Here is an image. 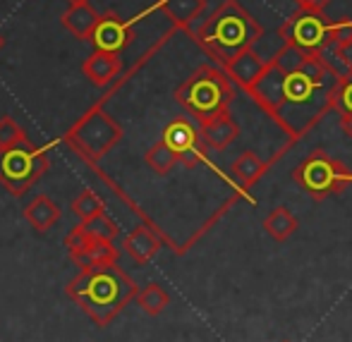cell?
I'll return each instance as SVG.
<instances>
[{"label":"cell","mask_w":352,"mask_h":342,"mask_svg":"<svg viewBox=\"0 0 352 342\" xmlns=\"http://www.w3.org/2000/svg\"><path fill=\"white\" fill-rule=\"evenodd\" d=\"M340 79L343 72L329 56H311L283 43L245 93L280 127L287 137L285 148H290L336 111Z\"/></svg>","instance_id":"obj_1"},{"label":"cell","mask_w":352,"mask_h":342,"mask_svg":"<svg viewBox=\"0 0 352 342\" xmlns=\"http://www.w3.org/2000/svg\"><path fill=\"white\" fill-rule=\"evenodd\" d=\"M65 292L98 328H106L130 301H135L140 287L125 271L118 269V264H103L82 269L67 282Z\"/></svg>","instance_id":"obj_2"},{"label":"cell","mask_w":352,"mask_h":342,"mask_svg":"<svg viewBox=\"0 0 352 342\" xmlns=\"http://www.w3.org/2000/svg\"><path fill=\"white\" fill-rule=\"evenodd\" d=\"M190 36L218 67H223L240 53L254 48L264 36V27L237 0H223L199 27L192 29Z\"/></svg>","instance_id":"obj_3"},{"label":"cell","mask_w":352,"mask_h":342,"mask_svg":"<svg viewBox=\"0 0 352 342\" xmlns=\"http://www.w3.org/2000/svg\"><path fill=\"white\" fill-rule=\"evenodd\" d=\"M173 96H175L177 106L185 108L201 125V122H209L221 113L230 111L235 89H232L230 77L223 72V67L201 65L175 89Z\"/></svg>","instance_id":"obj_4"},{"label":"cell","mask_w":352,"mask_h":342,"mask_svg":"<svg viewBox=\"0 0 352 342\" xmlns=\"http://www.w3.org/2000/svg\"><path fill=\"white\" fill-rule=\"evenodd\" d=\"M122 139V127L111 113L106 111V103L96 101L70 130L63 135V144L70 151L77 153L87 166H91L94 170H101L98 163L101 158L111 151L113 146H118V141Z\"/></svg>","instance_id":"obj_5"},{"label":"cell","mask_w":352,"mask_h":342,"mask_svg":"<svg viewBox=\"0 0 352 342\" xmlns=\"http://www.w3.org/2000/svg\"><path fill=\"white\" fill-rule=\"evenodd\" d=\"M278 36L283 43L300 48L311 56H329L343 38L352 36V19L343 17L338 22H331L324 12H305L297 10L280 24Z\"/></svg>","instance_id":"obj_6"},{"label":"cell","mask_w":352,"mask_h":342,"mask_svg":"<svg viewBox=\"0 0 352 342\" xmlns=\"http://www.w3.org/2000/svg\"><path fill=\"white\" fill-rule=\"evenodd\" d=\"M292 180L311 201H324L348 190L352 185V170L324 148H316L292 170Z\"/></svg>","instance_id":"obj_7"},{"label":"cell","mask_w":352,"mask_h":342,"mask_svg":"<svg viewBox=\"0 0 352 342\" xmlns=\"http://www.w3.org/2000/svg\"><path fill=\"white\" fill-rule=\"evenodd\" d=\"M51 168L46 148L27 141L0 148V185L12 196H24Z\"/></svg>","instance_id":"obj_8"},{"label":"cell","mask_w":352,"mask_h":342,"mask_svg":"<svg viewBox=\"0 0 352 342\" xmlns=\"http://www.w3.org/2000/svg\"><path fill=\"white\" fill-rule=\"evenodd\" d=\"M161 139L177 153L180 163L185 168H190V170L201 166V163H206V151H209V148L201 141L199 127L192 125L187 117H175V120L168 122Z\"/></svg>","instance_id":"obj_9"},{"label":"cell","mask_w":352,"mask_h":342,"mask_svg":"<svg viewBox=\"0 0 352 342\" xmlns=\"http://www.w3.org/2000/svg\"><path fill=\"white\" fill-rule=\"evenodd\" d=\"M135 38V29L127 19H122L120 14L116 12H106L101 14L96 29H94L91 38L89 41L94 43V51H103L111 53V56H120L122 51H127V46Z\"/></svg>","instance_id":"obj_10"},{"label":"cell","mask_w":352,"mask_h":342,"mask_svg":"<svg viewBox=\"0 0 352 342\" xmlns=\"http://www.w3.org/2000/svg\"><path fill=\"white\" fill-rule=\"evenodd\" d=\"M163 244H170L173 251L177 254V244H173V242L153 225L135 227V230L122 240V249H125V254L130 256L135 264H148V261L161 251Z\"/></svg>","instance_id":"obj_11"},{"label":"cell","mask_w":352,"mask_h":342,"mask_svg":"<svg viewBox=\"0 0 352 342\" xmlns=\"http://www.w3.org/2000/svg\"><path fill=\"white\" fill-rule=\"evenodd\" d=\"M82 74L98 89L113 87L122 77L120 56H111L103 51H91V56L82 62Z\"/></svg>","instance_id":"obj_12"},{"label":"cell","mask_w":352,"mask_h":342,"mask_svg":"<svg viewBox=\"0 0 352 342\" xmlns=\"http://www.w3.org/2000/svg\"><path fill=\"white\" fill-rule=\"evenodd\" d=\"M153 10H158L163 17L170 19L175 29H182V32L190 34L195 29L192 24L204 14L206 0H158L153 5Z\"/></svg>","instance_id":"obj_13"},{"label":"cell","mask_w":352,"mask_h":342,"mask_svg":"<svg viewBox=\"0 0 352 342\" xmlns=\"http://www.w3.org/2000/svg\"><path fill=\"white\" fill-rule=\"evenodd\" d=\"M264 67H266V60L254 51V48H250V51L232 58L228 65H223V72L230 77V82L235 84V87H240L242 91H247V89L261 77Z\"/></svg>","instance_id":"obj_14"},{"label":"cell","mask_w":352,"mask_h":342,"mask_svg":"<svg viewBox=\"0 0 352 342\" xmlns=\"http://www.w3.org/2000/svg\"><path fill=\"white\" fill-rule=\"evenodd\" d=\"M201 132V141L206 144L209 151H226L237 137H240V125L232 120L230 111L221 113L218 117H213L209 122H201L199 125Z\"/></svg>","instance_id":"obj_15"},{"label":"cell","mask_w":352,"mask_h":342,"mask_svg":"<svg viewBox=\"0 0 352 342\" xmlns=\"http://www.w3.org/2000/svg\"><path fill=\"white\" fill-rule=\"evenodd\" d=\"M271 166H274V158L266 163V161H261L254 151H242L240 156L235 158V163L230 166V172H232V177L240 182V190L247 192L269 172Z\"/></svg>","instance_id":"obj_16"},{"label":"cell","mask_w":352,"mask_h":342,"mask_svg":"<svg viewBox=\"0 0 352 342\" xmlns=\"http://www.w3.org/2000/svg\"><path fill=\"white\" fill-rule=\"evenodd\" d=\"M98 19H101V14L91 8V3H82V5H70L67 12L60 17V22L74 38H79V41H89L91 34H94V29H96Z\"/></svg>","instance_id":"obj_17"},{"label":"cell","mask_w":352,"mask_h":342,"mask_svg":"<svg viewBox=\"0 0 352 342\" xmlns=\"http://www.w3.org/2000/svg\"><path fill=\"white\" fill-rule=\"evenodd\" d=\"M118 247L113 242H94L89 240L84 247L70 251L72 264H77L79 269H94V266H103V264H118Z\"/></svg>","instance_id":"obj_18"},{"label":"cell","mask_w":352,"mask_h":342,"mask_svg":"<svg viewBox=\"0 0 352 342\" xmlns=\"http://www.w3.org/2000/svg\"><path fill=\"white\" fill-rule=\"evenodd\" d=\"M24 218H27V223L36 232H46V230H51L58 220H60L63 211H60V206L51 199V196L38 194V196H34L27 206H24Z\"/></svg>","instance_id":"obj_19"},{"label":"cell","mask_w":352,"mask_h":342,"mask_svg":"<svg viewBox=\"0 0 352 342\" xmlns=\"http://www.w3.org/2000/svg\"><path fill=\"white\" fill-rule=\"evenodd\" d=\"M297 225H300V223H297V218L292 216V211H290V208H285V206H276L274 211L264 218L266 235H269L271 240H276V242H285L287 237L297 230Z\"/></svg>","instance_id":"obj_20"},{"label":"cell","mask_w":352,"mask_h":342,"mask_svg":"<svg viewBox=\"0 0 352 342\" xmlns=\"http://www.w3.org/2000/svg\"><path fill=\"white\" fill-rule=\"evenodd\" d=\"M77 227L84 232L87 240H94V242H113L118 235H120L118 223L111 220V216H106V213L89 218V220H79Z\"/></svg>","instance_id":"obj_21"},{"label":"cell","mask_w":352,"mask_h":342,"mask_svg":"<svg viewBox=\"0 0 352 342\" xmlns=\"http://www.w3.org/2000/svg\"><path fill=\"white\" fill-rule=\"evenodd\" d=\"M135 301L140 304V309L144 314L148 316H158L166 311V306L170 304V297H168V292L163 290L158 282H148V285H144L140 292H137Z\"/></svg>","instance_id":"obj_22"},{"label":"cell","mask_w":352,"mask_h":342,"mask_svg":"<svg viewBox=\"0 0 352 342\" xmlns=\"http://www.w3.org/2000/svg\"><path fill=\"white\" fill-rule=\"evenodd\" d=\"M144 161H146V166L151 168L156 175H168V172H173V168L180 163V158H177V153L161 139V141H156L144 153Z\"/></svg>","instance_id":"obj_23"},{"label":"cell","mask_w":352,"mask_h":342,"mask_svg":"<svg viewBox=\"0 0 352 342\" xmlns=\"http://www.w3.org/2000/svg\"><path fill=\"white\" fill-rule=\"evenodd\" d=\"M336 113L340 115L345 137L352 139V72H343L338 93H336Z\"/></svg>","instance_id":"obj_24"},{"label":"cell","mask_w":352,"mask_h":342,"mask_svg":"<svg viewBox=\"0 0 352 342\" xmlns=\"http://www.w3.org/2000/svg\"><path fill=\"white\" fill-rule=\"evenodd\" d=\"M72 213L79 218V220H89V218L106 213V204H103V199L96 194V192L87 190L72 201Z\"/></svg>","instance_id":"obj_25"},{"label":"cell","mask_w":352,"mask_h":342,"mask_svg":"<svg viewBox=\"0 0 352 342\" xmlns=\"http://www.w3.org/2000/svg\"><path fill=\"white\" fill-rule=\"evenodd\" d=\"M27 141V132L12 120V117H3L0 120V148L17 146V144Z\"/></svg>","instance_id":"obj_26"},{"label":"cell","mask_w":352,"mask_h":342,"mask_svg":"<svg viewBox=\"0 0 352 342\" xmlns=\"http://www.w3.org/2000/svg\"><path fill=\"white\" fill-rule=\"evenodd\" d=\"M333 56H336V60L345 67V72H352V36L343 38V41L333 48Z\"/></svg>","instance_id":"obj_27"},{"label":"cell","mask_w":352,"mask_h":342,"mask_svg":"<svg viewBox=\"0 0 352 342\" xmlns=\"http://www.w3.org/2000/svg\"><path fill=\"white\" fill-rule=\"evenodd\" d=\"M295 3L297 10H305V12H324L331 0H295Z\"/></svg>","instance_id":"obj_28"},{"label":"cell","mask_w":352,"mask_h":342,"mask_svg":"<svg viewBox=\"0 0 352 342\" xmlns=\"http://www.w3.org/2000/svg\"><path fill=\"white\" fill-rule=\"evenodd\" d=\"M82 3H89V0H67V5H82Z\"/></svg>","instance_id":"obj_29"},{"label":"cell","mask_w":352,"mask_h":342,"mask_svg":"<svg viewBox=\"0 0 352 342\" xmlns=\"http://www.w3.org/2000/svg\"><path fill=\"white\" fill-rule=\"evenodd\" d=\"M3 46H5V38H3V34H0V51H3Z\"/></svg>","instance_id":"obj_30"},{"label":"cell","mask_w":352,"mask_h":342,"mask_svg":"<svg viewBox=\"0 0 352 342\" xmlns=\"http://www.w3.org/2000/svg\"><path fill=\"white\" fill-rule=\"evenodd\" d=\"M285 342H287V340H285Z\"/></svg>","instance_id":"obj_31"}]
</instances>
